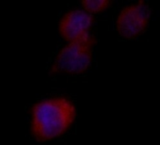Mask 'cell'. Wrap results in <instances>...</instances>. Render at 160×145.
I'll return each mask as SVG.
<instances>
[{"mask_svg": "<svg viewBox=\"0 0 160 145\" xmlns=\"http://www.w3.org/2000/svg\"><path fill=\"white\" fill-rule=\"evenodd\" d=\"M109 1L107 0H84L82 1V5L84 9L91 12H99L106 10L108 7Z\"/></svg>", "mask_w": 160, "mask_h": 145, "instance_id": "5", "label": "cell"}, {"mask_svg": "<svg viewBox=\"0 0 160 145\" xmlns=\"http://www.w3.org/2000/svg\"><path fill=\"white\" fill-rule=\"evenodd\" d=\"M94 43L95 38L91 34L71 42L57 56L51 72H81L85 71L92 62Z\"/></svg>", "mask_w": 160, "mask_h": 145, "instance_id": "2", "label": "cell"}, {"mask_svg": "<svg viewBox=\"0 0 160 145\" xmlns=\"http://www.w3.org/2000/svg\"><path fill=\"white\" fill-rule=\"evenodd\" d=\"M150 15L151 10L144 1L125 7L117 19L120 35L126 39L137 38L145 31Z\"/></svg>", "mask_w": 160, "mask_h": 145, "instance_id": "3", "label": "cell"}, {"mask_svg": "<svg viewBox=\"0 0 160 145\" xmlns=\"http://www.w3.org/2000/svg\"><path fill=\"white\" fill-rule=\"evenodd\" d=\"M75 116V108L67 98L42 100L32 108V134L41 141L59 137L72 125Z\"/></svg>", "mask_w": 160, "mask_h": 145, "instance_id": "1", "label": "cell"}, {"mask_svg": "<svg viewBox=\"0 0 160 145\" xmlns=\"http://www.w3.org/2000/svg\"><path fill=\"white\" fill-rule=\"evenodd\" d=\"M92 24V16L80 10L67 12L59 23L60 35L68 42L82 38L89 33Z\"/></svg>", "mask_w": 160, "mask_h": 145, "instance_id": "4", "label": "cell"}]
</instances>
